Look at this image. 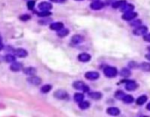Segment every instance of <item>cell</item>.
Instances as JSON below:
<instances>
[{
    "mask_svg": "<svg viewBox=\"0 0 150 117\" xmlns=\"http://www.w3.org/2000/svg\"><path fill=\"white\" fill-rule=\"evenodd\" d=\"M104 74H105V76L107 77V78H110V79L114 78V77H116L117 74H118V69H117L116 67H110V66H108V67H106L104 69Z\"/></svg>",
    "mask_w": 150,
    "mask_h": 117,
    "instance_id": "obj_1",
    "label": "cell"
},
{
    "mask_svg": "<svg viewBox=\"0 0 150 117\" xmlns=\"http://www.w3.org/2000/svg\"><path fill=\"white\" fill-rule=\"evenodd\" d=\"M73 87L78 91H81V92H83V93H88L90 88L89 87L82 81H76L73 83Z\"/></svg>",
    "mask_w": 150,
    "mask_h": 117,
    "instance_id": "obj_2",
    "label": "cell"
},
{
    "mask_svg": "<svg viewBox=\"0 0 150 117\" xmlns=\"http://www.w3.org/2000/svg\"><path fill=\"white\" fill-rule=\"evenodd\" d=\"M148 28L145 25H140L138 27H135L133 31V33L136 36H144L147 33Z\"/></svg>",
    "mask_w": 150,
    "mask_h": 117,
    "instance_id": "obj_3",
    "label": "cell"
},
{
    "mask_svg": "<svg viewBox=\"0 0 150 117\" xmlns=\"http://www.w3.org/2000/svg\"><path fill=\"white\" fill-rule=\"evenodd\" d=\"M125 82V88L126 91H134L138 88V84L134 81H131V80H127Z\"/></svg>",
    "mask_w": 150,
    "mask_h": 117,
    "instance_id": "obj_4",
    "label": "cell"
},
{
    "mask_svg": "<svg viewBox=\"0 0 150 117\" xmlns=\"http://www.w3.org/2000/svg\"><path fill=\"white\" fill-rule=\"evenodd\" d=\"M105 6V3L102 2L101 0H97V1H92L91 4L90 5V7L93 11H99L103 9Z\"/></svg>",
    "mask_w": 150,
    "mask_h": 117,
    "instance_id": "obj_5",
    "label": "cell"
},
{
    "mask_svg": "<svg viewBox=\"0 0 150 117\" xmlns=\"http://www.w3.org/2000/svg\"><path fill=\"white\" fill-rule=\"evenodd\" d=\"M54 96L58 100H67V99H69V94L65 90H62V89L56 91L55 94H54Z\"/></svg>",
    "mask_w": 150,
    "mask_h": 117,
    "instance_id": "obj_6",
    "label": "cell"
},
{
    "mask_svg": "<svg viewBox=\"0 0 150 117\" xmlns=\"http://www.w3.org/2000/svg\"><path fill=\"white\" fill-rule=\"evenodd\" d=\"M99 76H100L99 73L96 72V71H89L84 74L85 79H87L89 81H96L99 78Z\"/></svg>",
    "mask_w": 150,
    "mask_h": 117,
    "instance_id": "obj_7",
    "label": "cell"
},
{
    "mask_svg": "<svg viewBox=\"0 0 150 117\" xmlns=\"http://www.w3.org/2000/svg\"><path fill=\"white\" fill-rule=\"evenodd\" d=\"M138 16V13L135 12H125L122 15V19L126 20V21H132L136 17Z\"/></svg>",
    "mask_w": 150,
    "mask_h": 117,
    "instance_id": "obj_8",
    "label": "cell"
},
{
    "mask_svg": "<svg viewBox=\"0 0 150 117\" xmlns=\"http://www.w3.org/2000/svg\"><path fill=\"white\" fill-rule=\"evenodd\" d=\"M77 58L80 62L85 63V62H89L91 60V56L87 52H82L77 56Z\"/></svg>",
    "mask_w": 150,
    "mask_h": 117,
    "instance_id": "obj_9",
    "label": "cell"
},
{
    "mask_svg": "<svg viewBox=\"0 0 150 117\" xmlns=\"http://www.w3.org/2000/svg\"><path fill=\"white\" fill-rule=\"evenodd\" d=\"M39 9L40 11H50L52 8H53V6L51 3L49 2H46V1H43V2H40L38 6Z\"/></svg>",
    "mask_w": 150,
    "mask_h": 117,
    "instance_id": "obj_10",
    "label": "cell"
},
{
    "mask_svg": "<svg viewBox=\"0 0 150 117\" xmlns=\"http://www.w3.org/2000/svg\"><path fill=\"white\" fill-rule=\"evenodd\" d=\"M106 113L112 116H118L120 114V110L116 107H110L106 109Z\"/></svg>",
    "mask_w": 150,
    "mask_h": 117,
    "instance_id": "obj_11",
    "label": "cell"
},
{
    "mask_svg": "<svg viewBox=\"0 0 150 117\" xmlns=\"http://www.w3.org/2000/svg\"><path fill=\"white\" fill-rule=\"evenodd\" d=\"M13 52H14V54H15L16 56H18V57H19V58H25V57H26V56L28 55L27 51H26V49H24V48H18V49H15V50L13 51Z\"/></svg>",
    "mask_w": 150,
    "mask_h": 117,
    "instance_id": "obj_12",
    "label": "cell"
},
{
    "mask_svg": "<svg viewBox=\"0 0 150 117\" xmlns=\"http://www.w3.org/2000/svg\"><path fill=\"white\" fill-rule=\"evenodd\" d=\"M27 81L32 84V85H34V86H39L41 84V79L39 78L38 76H35V75H33L31 77H29L27 79Z\"/></svg>",
    "mask_w": 150,
    "mask_h": 117,
    "instance_id": "obj_13",
    "label": "cell"
},
{
    "mask_svg": "<svg viewBox=\"0 0 150 117\" xmlns=\"http://www.w3.org/2000/svg\"><path fill=\"white\" fill-rule=\"evenodd\" d=\"M83 41H84V38L79 34H76L71 38V43L74 45H79V44L83 43Z\"/></svg>",
    "mask_w": 150,
    "mask_h": 117,
    "instance_id": "obj_14",
    "label": "cell"
},
{
    "mask_svg": "<svg viewBox=\"0 0 150 117\" xmlns=\"http://www.w3.org/2000/svg\"><path fill=\"white\" fill-rule=\"evenodd\" d=\"M10 69H11L12 72H19V71H20V70L23 69V65H22L21 63H19V62L14 61V62H12V65L10 66Z\"/></svg>",
    "mask_w": 150,
    "mask_h": 117,
    "instance_id": "obj_15",
    "label": "cell"
},
{
    "mask_svg": "<svg viewBox=\"0 0 150 117\" xmlns=\"http://www.w3.org/2000/svg\"><path fill=\"white\" fill-rule=\"evenodd\" d=\"M89 97L91 98L92 100H98L103 97V94L101 92H98V91H94V92H90L89 93Z\"/></svg>",
    "mask_w": 150,
    "mask_h": 117,
    "instance_id": "obj_16",
    "label": "cell"
},
{
    "mask_svg": "<svg viewBox=\"0 0 150 117\" xmlns=\"http://www.w3.org/2000/svg\"><path fill=\"white\" fill-rule=\"evenodd\" d=\"M63 27H64V25L62 22H55V23H52L49 25V28L53 31H59Z\"/></svg>",
    "mask_w": 150,
    "mask_h": 117,
    "instance_id": "obj_17",
    "label": "cell"
},
{
    "mask_svg": "<svg viewBox=\"0 0 150 117\" xmlns=\"http://www.w3.org/2000/svg\"><path fill=\"white\" fill-rule=\"evenodd\" d=\"M126 4V0H116V1L112 5V6L114 9H121Z\"/></svg>",
    "mask_w": 150,
    "mask_h": 117,
    "instance_id": "obj_18",
    "label": "cell"
},
{
    "mask_svg": "<svg viewBox=\"0 0 150 117\" xmlns=\"http://www.w3.org/2000/svg\"><path fill=\"white\" fill-rule=\"evenodd\" d=\"M36 68L33 67H26L23 69V73L26 75H29V76H33L36 74Z\"/></svg>",
    "mask_w": 150,
    "mask_h": 117,
    "instance_id": "obj_19",
    "label": "cell"
},
{
    "mask_svg": "<svg viewBox=\"0 0 150 117\" xmlns=\"http://www.w3.org/2000/svg\"><path fill=\"white\" fill-rule=\"evenodd\" d=\"M134 10V6L133 5H132V4H126L121 9H120V11L121 12H123L124 13L125 12H133Z\"/></svg>",
    "mask_w": 150,
    "mask_h": 117,
    "instance_id": "obj_20",
    "label": "cell"
},
{
    "mask_svg": "<svg viewBox=\"0 0 150 117\" xmlns=\"http://www.w3.org/2000/svg\"><path fill=\"white\" fill-rule=\"evenodd\" d=\"M69 34V30L67 29V28H62L61 30L57 31V35L60 37V38H64L66 36H68Z\"/></svg>",
    "mask_w": 150,
    "mask_h": 117,
    "instance_id": "obj_21",
    "label": "cell"
},
{
    "mask_svg": "<svg viewBox=\"0 0 150 117\" xmlns=\"http://www.w3.org/2000/svg\"><path fill=\"white\" fill-rule=\"evenodd\" d=\"M147 95H140V97H138L137 99H136V104L137 105H140V106H141V105H143V104H145L146 102H147Z\"/></svg>",
    "mask_w": 150,
    "mask_h": 117,
    "instance_id": "obj_22",
    "label": "cell"
},
{
    "mask_svg": "<svg viewBox=\"0 0 150 117\" xmlns=\"http://www.w3.org/2000/svg\"><path fill=\"white\" fill-rule=\"evenodd\" d=\"M78 107L82 110H86V109H88L90 107V101L83 100V101H81V102L78 103Z\"/></svg>",
    "mask_w": 150,
    "mask_h": 117,
    "instance_id": "obj_23",
    "label": "cell"
},
{
    "mask_svg": "<svg viewBox=\"0 0 150 117\" xmlns=\"http://www.w3.org/2000/svg\"><path fill=\"white\" fill-rule=\"evenodd\" d=\"M131 71L128 69V68H123V69H121V71H120V76L121 77H123V78H125V79H127V78H129L130 76H131Z\"/></svg>",
    "mask_w": 150,
    "mask_h": 117,
    "instance_id": "obj_24",
    "label": "cell"
},
{
    "mask_svg": "<svg viewBox=\"0 0 150 117\" xmlns=\"http://www.w3.org/2000/svg\"><path fill=\"white\" fill-rule=\"evenodd\" d=\"M84 100V94L83 93H76L74 94V100L77 103L83 101Z\"/></svg>",
    "mask_w": 150,
    "mask_h": 117,
    "instance_id": "obj_25",
    "label": "cell"
},
{
    "mask_svg": "<svg viewBox=\"0 0 150 117\" xmlns=\"http://www.w3.org/2000/svg\"><path fill=\"white\" fill-rule=\"evenodd\" d=\"M122 100H123L125 103H126V104H131V103H133V102L134 101V98H133V96L131 95V94H126V95L124 96V98L122 99Z\"/></svg>",
    "mask_w": 150,
    "mask_h": 117,
    "instance_id": "obj_26",
    "label": "cell"
},
{
    "mask_svg": "<svg viewBox=\"0 0 150 117\" xmlns=\"http://www.w3.org/2000/svg\"><path fill=\"white\" fill-rule=\"evenodd\" d=\"M140 67L144 72H150V63L148 62H143L140 65Z\"/></svg>",
    "mask_w": 150,
    "mask_h": 117,
    "instance_id": "obj_27",
    "label": "cell"
},
{
    "mask_svg": "<svg viewBox=\"0 0 150 117\" xmlns=\"http://www.w3.org/2000/svg\"><path fill=\"white\" fill-rule=\"evenodd\" d=\"M51 90H52V86L50 85V84H46V85L42 86V87H41V89H40V91H41L43 94H47V93L50 92Z\"/></svg>",
    "mask_w": 150,
    "mask_h": 117,
    "instance_id": "obj_28",
    "label": "cell"
},
{
    "mask_svg": "<svg viewBox=\"0 0 150 117\" xmlns=\"http://www.w3.org/2000/svg\"><path fill=\"white\" fill-rule=\"evenodd\" d=\"M126 95V94L122 91V90H118L115 92L114 94V97L118 100H122L124 98V96Z\"/></svg>",
    "mask_w": 150,
    "mask_h": 117,
    "instance_id": "obj_29",
    "label": "cell"
},
{
    "mask_svg": "<svg viewBox=\"0 0 150 117\" xmlns=\"http://www.w3.org/2000/svg\"><path fill=\"white\" fill-rule=\"evenodd\" d=\"M39 17H41V18H47V17H49L52 15V12L50 11H41L40 12H38L37 13Z\"/></svg>",
    "mask_w": 150,
    "mask_h": 117,
    "instance_id": "obj_30",
    "label": "cell"
},
{
    "mask_svg": "<svg viewBox=\"0 0 150 117\" xmlns=\"http://www.w3.org/2000/svg\"><path fill=\"white\" fill-rule=\"evenodd\" d=\"M16 60V58L13 56V55H11V54H7L6 57H5V61L8 63H12L14 62Z\"/></svg>",
    "mask_w": 150,
    "mask_h": 117,
    "instance_id": "obj_31",
    "label": "cell"
},
{
    "mask_svg": "<svg viewBox=\"0 0 150 117\" xmlns=\"http://www.w3.org/2000/svg\"><path fill=\"white\" fill-rule=\"evenodd\" d=\"M131 25L133 26V27H138V26H140V25H141V20L140 19H136V20H133V21H132V23H131Z\"/></svg>",
    "mask_w": 150,
    "mask_h": 117,
    "instance_id": "obj_32",
    "label": "cell"
},
{
    "mask_svg": "<svg viewBox=\"0 0 150 117\" xmlns=\"http://www.w3.org/2000/svg\"><path fill=\"white\" fill-rule=\"evenodd\" d=\"M34 6H35V1H33V0H30V1L27 2V7L29 10H33L34 8Z\"/></svg>",
    "mask_w": 150,
    "mask_h": 117,
    "instance_id": "obj_33",
    "label": "cell"
},
{
    "mask_svg": "<svg viewBox=\"0 0 150 117\" xmlns=\"http://www.w3.org/2000/svg\"><path fill=\"white\" fill-rule=\"evenodd\" d=\"M19 19L22 20V21H27V20L31 19V16L28 15V14H24V15H21L19 17Z\"/></svg>",
    "mask_w": 150,
    "mask_h": 117,
    "instance_id": "obj_34",
    "label": "cell"
},
{
    "mask_svg": "<svg viewBox=\"0 0 150 117\" xmlns=\"http://www.w3.org/2000/svg\"><path fill=\"white\" fill-rule=\"evenodd\" d=\"M143 39L147 42V43H150V33H147L146 35L143 36Z\"/></svg>",
    "mask_w": 150,
    "mask_h": 117,
    "instance_id": "obj_35",
    "label": "cell"
},
{
    "mask_svg": "<svg viewBox=\"0 0 150 117\" xmlns=\"http://www.w3.org/2000/svg\"><path fill=\"white\" fill-rule=\"evenodd\" d=\"M51 2H54L56 4H64L67 2V0H50Z\"/></svg>",
    "mask_w": 150,
    "mask_h": 117,
    "instance_id": "obj_36",
    "label": "cell"
},
{
    "mask_svg": "<svg viewBox=\"0 0 150 117\" xmlns=\"http://www.w3.org/2000/svg\"><path fill=\"white\" fill-rule=\"evenodd\" d=\"M129 67L130 68H135V67H137L138 66H137V63L136 62H134V61H131V62H129Z\"/></svg>",
    "mask_w": 150,
    "mask_h": 117,
    "instance_id": "obj_37",
    "label": "cell"
},
{
    "mask_svg": "<svg viewBox=\"0 0 150 117\" xmlns=\"http://www.w3.org/2000/svg\"><path fill=\"white\" fill-rule=\"evenodd\" d=\"M115 1H116V0H106V4H107V5H111V6H112Z\"/></svg>",
    "mask_w": 150,
    "mask_h": 117,
    "instance_id": "obj_38",
    "label": "cell"
},
{
    "mask_svg": "<svg viewBox=\"0 0 150 117\" xmlns=\"http://www.w3.org/2000/svg\"><path fill=\"white\" fill-rule=\"evenodd\" d=\"M146 109L147 110V111H150V102L147 105V107H146Z\"/></svg>",
    "mask_w": 150,
    "mask_h": 117,
    "instance_id": "obj_39",
    "label": "cell"
},
{
    "mask_svg": "<svg viewBox=\"0 0 150 117\" xmlns=\"http://www.w3.org/2000/svg\"><path fill=\"white\" fill-rule=\"evenodd\" d=\"M3 48H4V45H3L2 41H0V51H1Z\"/></svg>",
    "mask_w": 150,
    "mask_h": 117,
    "instance_id": "obj_40",
    "label": "cell"
},
{
    "mask_svg": "<svg viewBox=\"0 0 150 117\" xmlns=\"http://www.w3.org/2000/svg\"><path fill=\"white\" fill-rule=\"evenodd\" d=\"M146 58H147L148 61H150V54H147V55H146Z\"/></svg>",
    "mask_w": 150,
    "mask_h": 117,
    "instance_id": "obj_41",
    "label": "cell"
},
{
    "mask_svg": "<svg viewBox=\"0 0 150 117\" xmlns=\"http://www.w3.org/2000/svg\"><path fill=\"white\" fill-rule=\"evenodd\" d=\"M147 50H148V52H150V46H148V47H147Z\"/></svg>",
    "mask_w": 150,
    "mask_h": 117,
    "instance_id": "obj_42",
    "label": "cell"
},
{
    "mask_svg": "<svg viewBox=\"0 0 150 117\" xmlns=\"http://www.w3.org/2000/svg\"><path fill=\"white\" fill-rule=\"evenodd\" d=\"M90 1L92 2V1H97V0H90Z\"/></svg>",
    "mask_w": 150,
    "mask_h": 117,
    "instance_id": "obj_43",
    "label": "cell"
},
{
    "mask_svg": "<svg viewBox=\"0 0 150 117\" xmlns=\"http://www.w3.org/2000/svg\"><path fill=\"white\" fill-rule=\"evenodd\" d=\"M0 41H2V38L1 37H0Z\"/></svg>",
    "mask_w": 150,
    "mask_h": 117,
    "instance_id": "obj_44",
    "label": "cell"
},
{
    "mask_svg": "<svg viewBox=\"0 0 150 117\" xmlns=\"http://www.w3.org/2000/svg\"><path fill=\"white\" fill-rule=\"evenodd\" d=\"M76 1H83V0H76Z\"/></svg>",
    "mask_w": 150,
    "mask_h": 117,
    "instance_id": "obj_45",
    "label": "cell"
}]
</instances>
